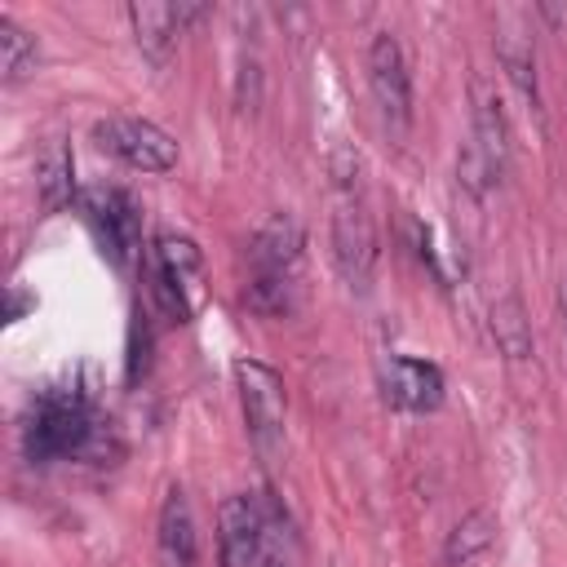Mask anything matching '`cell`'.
I'll return each instance as SVG.
<instances>
[{"label": "cell", "mask_w": 567, "mask_h": 567, "mask_svg": "<svg viewBox=\"0 0 567 567\" xmlns=\"http://www.w3.org/2000/svg\"><path fill=\"white\" fill-rule=\"evenodd\" d=\"M22 447L31 461H66V456H93L102 452V416L75 385H49L35 394Z\"/></svg>", "instance_id": "obj_1"}, {"label": "cell", "mask_w": 567, "mask_h": 567, "mask_svg": "<svg viewBox=\"0 0 567 567\" xmlns=\"http://www.w3.org/2000/svg\"><path fill=\"white\" fill-rule=\"evenodd\" d=\"M301 226L297 217L288 213H275L257 235H252V248H248V261H252V279H248V306L257 315H292L297 306V266H301Z\"/></svg>", "instance_id": "obj_2"}, {"label": "cell", "mask_w": 567, "mask_h": 567, "mask_svg": "<svg viewBox=\"0 0 567 567\" xmlns=\"http://www.w3.org/2000/svg\"><path fill=\"white\" fill-rule=\"evenodd\" d=\"M199 279H204V257L199 244L177 235V230H159L155 248H151V288L159 297V306L186 323L195 301H199Z\"/></svg>", "instance_id": "obj_3"}, {"label": "cell", "mask_w": 567, "mask_h": 567, "mask_svg": "<svg viewBox=\"0 0 567 567\" xmlns=\"http://www.w3.org/2000/svg\"><path fill=\"white\" fill-rule=\"evenodd\" d=\"M80 213L115 266H128L142 248V208L124 186H84Z\"/></svg>", "instance_id": "obj_4"}, {"label": "cell", "mask_w": 567, "mask_h": 567, "mask_svg": "<svg viewBox=\"0 0 567 567\" xmlns=\"http://www.w3.org/2000/svg\"><path fill=\"white\" fill-rule=\"evenodd\" d=\"M337 182L346 186V195L337 199V213H332V261L354 292H368L377 275V230L363 199L350 190V177L337 173Z\"/></svg>", "instance_id": "obj_5"}, {"label": "cell", "mask_w": 567, "mask_h": 567, "mask_svg": "<svg viewBox=\"0 0 567 567\" xmlns=\"http://www.w3.org/2000/svg\"><path fill=\"white\" fill-rule=\"evenodd\" d=\"M93 142L124 159L137 173H168L177 164V142L155 124V120H137V115H106L93 124Z\"/></svg>", "instance_id": "obj_6"}, {"label": "cell", "mask_w": 567, "mask_h": 567, "mask_svg": "<svg viewBox=\"0 0 567 567\" xmlns=\"http://www.w3.org/2000/svg\"><path fill=\"white\" fill-rule=\"evenodd\" d=\"M368 84L377 97L381 120L390 124V133H408L412 124V75H408V58L394 31H377L368 44Z\"/></svg>", "instance_id": "obj_7"}, {"label": "cell", "mask_w": 567, "mask_h": 567, "mask_svg": "<svg viewBox=\"0 0 567 567\" xmlns=\"http://www.w3.org/2000/svg\"><path fill=\"white\" fill-rule=\"evenodd\" d=\"M235 385H239V403H244V421H248V434L270 447L279 434H284V416H288V390H284V377L261 363V359H239L235 363Z\"/></svg>", "instance_id": "obj_8"}, {"label": "cell", "mask_w": 567, "mask_h": 567, "mask_svg": "<svg viewBox=\"0 0 567 567\" xmlns=\"http://www.w3.org/2000/svg\"><path fill=\"white\" fill-rule=\"evenodd\" d=\"M377 385L381 399L399 412H434L443 403V372L430 359H408V354H381L377 359Z\"/></svg>", "instance_id": "obj_9"}, {"label": "cell", "mask_w": 567, "mask_h": 567, "mask_svg": "<svg viewBox=\"0 0 567 567\" xmlns=\"http://www.w3.org/2000/svg\"><path fill=\"white\" fill-rule=\"evenodd\" d=\"M470 142L478 146V155L487 159V168L496 173V182L509 168V120H505V102L496 93V80L474 71L470 75Z\"/></svg>", "instance_id": "obj_10"}, {"label": "cell", "mask_w": 567, "mask_h": 567, "mask_svg": "<svg viewBox=\"0 0 567 567\" xmlns=\"http://www.w3.org/2000/svg\"><path fill=\"white\" fill-rule=\"evenodd\" d=\"M261 509L252 496L235 492L217 505V558L221 567H257L261 558Z\"/></svg>", "instance_id": "obj_11"}, {"label": "cell", "mask_w": 567, "mask_h": 567, "mask_svg": "<svg viewBox=\"0 0 567 567\" xmlns=\"http://www.w3.org/2000/svg\"><path fill=\"white\" fill-rule=\"evenodd\" d=\"M199 13H204V4H164V0H137V4H128L133 35H137V44L151 58H164L177 44V35L186 31V22H195Z\"/></svg>", "instance_id": "obj_12"}, {"label": "cell", "mask_w": 567, "mask_h": 567, "mask_svg": "<svg viewBox=\"0 0 567 567\" xmlns=\"http://www.w3.org/2000/svg\"><path fill=\"white\" fill-rule=\"evenodd\" d=\"M155 545H159V563H164V567H195L199 536H195L190 496H186L182 487H168V492H164L159 527H155Z\"/></svg>", "instance_id": "obj_13"}, {"label": "cell", "mask_w": 567, "mask_h": 567, "mask_svg": "<svg viewBox=\"0 0 567 567\" xmlns=\"http://www.w3.org/2000/svg\"><path fill=\"white\" fill-rule=\"evenodd\" d=\"M35 195L44 213H58L62 204L75 199V159H71V146L58 137L44 142L35 155Z\"/></svg>", "instance_id": "obj_14"}, {"label": "cell", "mask_w": 567, "mask_h": 567, "mask_svg": "<svg viewBox=\"0 0 567 567\" xmlns=\"http://www.w3.org/2000/svg\"><path fill=\"white\" fill-rule=\"evenodd\" d=\"M496 58H501L505 75L514 80V89L532 102V111H540V84H536V49H532V35H523V31H501V35H496Z\"/></svg>", "instance_id": "obj_15"}, {"label": "cell", "mask_w": 567, "mask_h": 567, "mask_svg": "<svg viewBox=\"0 0 567 567\" xmlns=\"http://www.w3.org/2000/svg\"><path fill=\"white\" fill-rule=\"evenodd\" d=\"M496 540V514L492 509H470L443 540V567H461L470 558H478L487 545Z\"/></svg>", "instance_id": "obj_16"}, {"label": "cell", "mask_w": 567, "mask_h": 567, "mask_svg": "<svg viewBox=\"0 0 567 567\" xmlns=\"http://www.w3.org/2000/svg\"><path fill=\"white\" fill-rule=\"evenodd\" d=\"M35 62H40V44H35V35H31L18 18L0 13V75H4V84L27 80V75L35 71Z\"/></svg>", "instance_id": "obj_17"}, {"label": "cell", "mask_w": 567, "mask_h": 567, "mask_svg": "<svg viewBox=\"0 0 567 567\" xmlns=\"http://www.w3.org/2000/svg\"><path fill=\"white\" fill-rule=\"evenodd\" d=\"M492 337H496L501 354L532 359V323H527V310H523V301L514 292L492 301Z\"/></svg>", "instance_id": "obj_18"}, {"label": "cell", "mask_w": 567, "mask_h": 567, "mask_svg": "<svg viewBox=\"0 0 567 567\" xmlns=\"http://www.w3.org/2000/svg\"><path fill=\"white\" fill-rule=\"evenodd\" d=\"M558 310H563V332H567V279H563V292H558Z\"/></svg>", "instance_id": "obj_19"}, {"label": "cell", "mask_w": 567, "mask_h": 567, "mask_svg": "<svg viewBox=\"0 0 567 567\" xmlns=\"http://www.w3.org/2000/svg\"><path fill=\"white\" fill-rule=\"evenodd\" d=\"M261 567H284V563H261Z\"/></svg>", "instance_id": "obj_20"}]
</instances>
